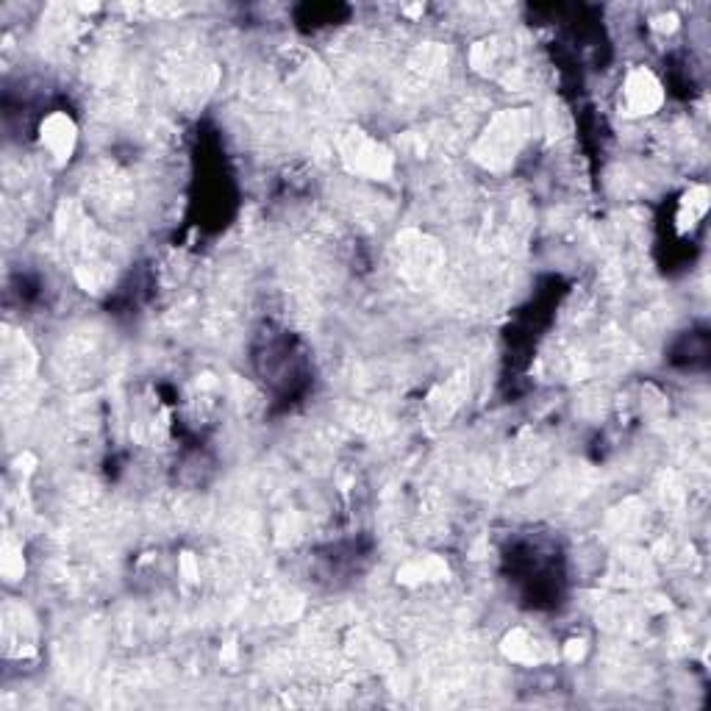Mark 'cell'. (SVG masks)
I'll list each match as a JSON object with an SVG mask.
<instances>
[{"label":"cell","instance_id":"cell-1","mask_svg":"<svg viewBox=\"0 0 711 711\" xmlns=\"http://www.w3.org/2000/svg\"><path fill=\"white\" fill-rule=\"evenodd\" d=\"M625 103H628L631 114L653 112V109L662 103V87H659V81L650 73H645V70H637V73L628 78V84H625Z\"/></svg>","mask_w":711,"mask_h":711}]
</instances>
